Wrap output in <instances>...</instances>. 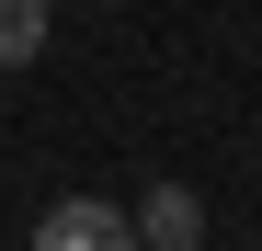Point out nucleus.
<instances>
[{
  "label": "nucleus",
  "mask_w": 262,
  "mask_h": 251,
  "mask_svg": "<svg viewBox=\"0 0 262 251\" xmlns=\"http://www.w3.org/2000/svg\"><path fill=\"white\" fill-rule=\"evenodd\" d=\"M125 228H137L148 251H194V240H205V205H194L183 183H148V205H137Z\"/></svg>",
  "instance_id": "nucleus-2"
},
{
  "label": "nucleus",
  "mask_w": 262,
  "mask_h": 251,
  "mask_svg": "<svg viewBox=\"0 0 262 251\" xmlns=\"http://www.w3.org/2000/svg\"><path fill=\"white\" fill-rule=\"evenodd\" d=\"M46 57V0H0V69Z\"/></svg>",
  "instance_id": "nucleus-3"
},
{
  "label": "nucleus",
  "mask_w": 262,
  "mask_h": 251,
  "mask_svg": "<svg viewBox=\"0 0 262 251\" xmlns=\"http://www.w3.org/2000/svg\"><path fill=\"white\" fill-rule=\"evenodd\" d=\"M34 240H46V251H125L137 228H125L103 194H69V205H46V217H34Z\"/></svg>",
  "instance_id": "nucleus-1"
}]
</instances>
